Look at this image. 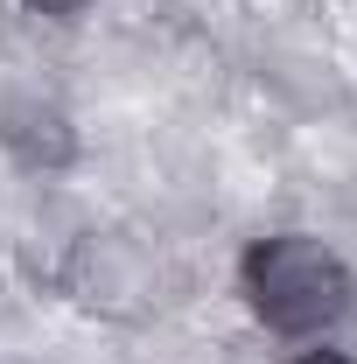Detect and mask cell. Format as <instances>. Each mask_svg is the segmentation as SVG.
<instances>
[{
    "label": "cell",
    "mask_w": 357,
    "mask_h": 364,
    "mask_svg": "<svg viewBox=\"0 0 357 364\" xmlns=\"http://www.w3.org/2000/svg\"><path fill=\"white\" fill-rule=\"evenodd\" d=\"M245 294L267 329L280 336H315L351 309V267L322 245V238H302V231H280V238H260L245 252Z\"/></svg>",
    "instance_id": "obj_1"
},
{
    "label": "cell",
    "mask_w": 357,
    "mask_h": 364,
    "mask_svg": "<svg viewBox=\"0 0 357 364\" xmlns=\"http://www.w3.org/2000/svg\"><path fill=\"white\" fill-rule=\"evenodd\" d=\"M36 14H56V21H70V14H85V0H28Z\"/></svg>",
    "instance_id": "obj_2"
},
{
    "label": "cell",
    "mask_w": 357,
    "mask_h": 364,
    "mask_svg": "<svg viewBox=\"0 0 357 364\" xmlns=\"http://www.w3.org/2000/svg\"><path fill=\"white\" fill-rule=\"evenodd\" d=\"M302 364H351V358H336V350H315V358H302Z\"/></svg>",
    "instance_id": "obj_3"
}]
</instances>
